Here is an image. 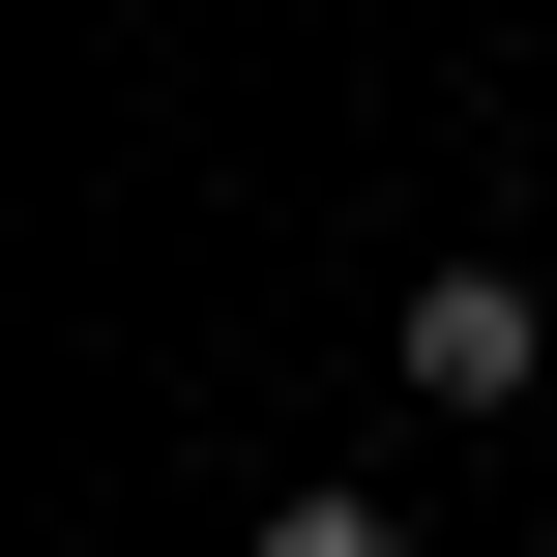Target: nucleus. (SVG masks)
<instances>
[{"instance_id":"2","label":"nucleus","mask_w":557,"mask_h":557,"mask_svg":"<svg viewBox=\"0 0 557 557\" xmlns=\"http://www.w3.org/2000/svg\"><path fill=\"white\" fill-rule=\"evenodd\" d=\"M235 557H411V529H382V499H264Z\"/></svg>"},{"instance_id":"1","label":"nucleus","mask_w":557,"mask_h":557,"mask_svg":"<svg viewBox=\"0 0 557 557\" xmlns=\"http://www.w3.org/2000/svg\"><path fill=\"white\" fill-rule=\"evenodd\" d=\"M529 264H411V411H529Z\"/></svg>"}]
</instances>
